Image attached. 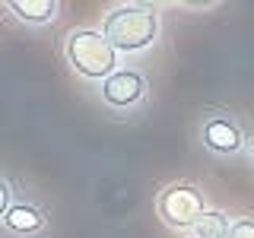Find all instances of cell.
Wrapping results in <instances>:
<instances>
[{"mask_svg": "<svg viewBox=\"0 0 254 238\" xmlns=\"http://www.w3.org/2000/svg\"><path fill=\"white\" fill-rule=\"evenodd\" d=\"M102 32L115 51H143L156 42L159 35V13L153 6H143V3H124L115 6V10L105 13V22H102Z\"/></svg>", "mask_w": 254, "mask_h": 238, "instance_id": "1", "label": "cell"}, {"mask_svg": "<svg viewBox=\"0 0 254 238\" xmlns=\"http://www.w3.org/2000/svg\"><path fill=\"white\" fill-rule=\"evenodd\" d=\"M67 63L86 79H105L118 73V51L115 45L105 38V32L99 29H73L64 45Z\"/></svg>", "mask_w": 254, "mask_h": 238, "instance_id": "2", "label": "cell"}, {"mask_svg": "<svg viewBox=\"0 0 254 238\" xmlns=\"http://www.w3.org/2000/svg\"><path fill=\"white\" fill-rule=\"evenodd\" d=\"M156 210H159V216H162L165 226L194 229L197 222H200V216L206 213V203H203L200 187H194V184H169L162 194H159Z\"/></svg>", "mask_w": 254, "mask_h": 238, "instance_id": "3", "label": "cell"}, {"mask_svg": "<svg viewBox=\"0 0 254 238\" xmlns=\"http://www.w3.org/2000/svg\"><path fill=\"white\" fill-rule=\"evenodd\" d=\"M200 140H203L206 149H213V153H219V156H232L245 146L242 127L235 124L232 115H210L200 124Z\"/></svg>", "mask_w": 254, "mask_h": 238, "instance_id": "4", "label": "cell"}, {"mask_svg": "<svg viewBox=\"0 0 254 238\" xmlns=\"http://www.w3.org/2000/svg\"><path fill=\"white\" fill-rule=\"evenodd\" d=\"M146 95V76L137 70H118L102 83V99L111 108H133Z\"/></svg>", "mask_w": 254, "mask_h": 238, "instance_id": "5", "label": "cell"}, {"mask_svg": "<svg viewBox=\"0 0 254 238\" xmlns=\"http://www.w3.org/2000/svg\"><path fill=\"white\" fill-rule=\"evenodd\" d=\"M3 226L10 229L13 235H32V232H42L45 229V216L38 206L32 203H13L10 213L3 216Z\"/></svg>", "mask_w": 254, "mask_h": 238, "instance_id": "6", "label": "cell"}, {"mask_svg": "<svg viewBox=\"0 0 254 238\" xmlns=\"http://www.w3.org/2000/svg\"><path fill=\"white\" fill-rule=\"evenodd\" d=\"M6 6H10L22 22H32V26L51 22L54 16H58V3H54V0H10Z\"/></svg>", "mask_w": 254, "mask_h": 238, "instance_id": "7", "label": "cell"}, {"mask_svg": "<svg viewBox=\"0 0 254 238\" xmlns=\"http://www.w3.org/2000/svg\"><path fill=\"white\" fill-rule=\"evenodd\" d=\"M194 238H229V232H232V222H229L226 213H219V210H206L200 222H197L194 229Z\"/></svg>", "mask_w": 254, "mask_h": 238, "instance_id": "8", "label": "cell"}, {"mask_svg": "<svg viewBox=\"0 0 254 238\" xmlns=\"http://www.w3.org/2000/svg\"><path fill=\"white\" fill-rule=\"evenodd\" d=\"M229 238H254V219H248V216H245V219H235Z\"/></svg>", "mask_w": 254, "mask_h": 238, "instance_id": "9", "label": "cell"}, {"mask_svg": "<svg viewBox=\"0 0 254 238\" xmlns=\"http://www.w3.org/2000/svg\"><path fill=\"white\" fill-rule=\"evenodd\" d=\"M6 213H10V184L0 178V219H3Z\"/></svg>", "mask_w": 254, "mask_h": 238, "instance_id": "10", "label": "cell"}, {"mask_svg": "<svg viewBox=\"0 0 254 238\" xmlns=\"http://www.w3.org/2000/svg\"><path fill=\"white\" fill-rule=\"evenodd\" d=\"M251 162H254V143H251Z\"/></svg>", "mask_w": 254, "mask_h": 238, "instance_id": "11", "label": "cell"}, {"mask_svg": "<svg viewBox=\"0 0 254 238\" xmlns=\"http://www.w3.org/2000/svg\"><path fill=\"white\" fill-rule=\"evenodd\" d=\"M190 238H194V235H190Z\"/></svg>", "mask_w": 254, "mask_h": 238, "instance_id": "12", "label": "cell"}]
</instances>
